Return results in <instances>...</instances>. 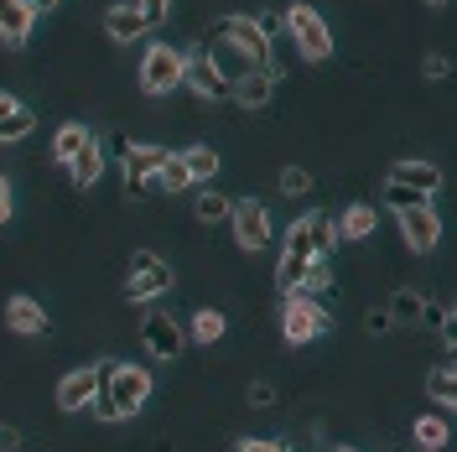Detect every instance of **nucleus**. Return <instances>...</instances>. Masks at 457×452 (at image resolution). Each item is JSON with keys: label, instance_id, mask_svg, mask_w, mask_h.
<instances>
[{"label": "nucleus", "instance_id": "a19ab883", "mask_svg": "<svg viewBox=\"0 0 457 452\" xmlns=\"http://www.w3.org/2000/svg\"><path fill=\"white\" fill-rule=\"evenodd\" d=\"M31 11H37V16H42V11H57V5H62V0H27Z\"/></svg>", "mask_w": 457, "mask_h": 452}, {"label": "nucleus", "instance_id": "393cba45", "mask_svg": "<svg viewBox=\"0 0 457 452\" xmlns=\"http://www.w3.org/2000/svg\"><path fill=\"white\" fill-rule=\"evenodd\" d=\"M421 307H427V297H421L416 286H400L385 312H390V322H395V328H416V322H421Z\"/></svg>", "mask_w": 457, "mask_h": 452}, {"label": "nucleus", "instance_id": "a878e982", "mask_svg": "<svg viewBox=\"0 0 457 452\" xmlns=\"http://www.w3.org/2000/svg\"><path fill=\"white\" fill-rule=\"evenodd\" d=\"M182 156V167H187V177H193V188H203V182H213V172H219V151L213 146H187V151H177Z\"/></svg>", "mask_w": 457, "mask_h": 452}, {"label": "nucleus", "instance_id": "f8f14e48", "mask_svg": "<svg viewBox=\"0 0 457 452\" xmlns=\"http://www.w3.org/2000/svg\"><path fill=\"white\" fill-rule=\"evenodd\" d=\"M94 396H99V364H84V369H68L62 380H57V411L62 416H84L88 406H94Z\"/></svg>", "mask_w": 457, "mask_h": 452}, {"label": "nucleus", "instance_id": "7c9ffc66", "mask_svg": "<svg viewBox=\"0 0 457 452\" xmlns=\"http://www.w3.org/2000/svg\"><path fill=\"white\" fill-rule=\"evenodd\" d=\"M421 322H431V328H436V333H442V343H447V348H453V302H431V307H421Z\"/></svg>", "mask_w": 457, "mask_h": 452}, {"label": "nucleus", "instance_id": "aec40b11", "mask_svg": "<svg viewBox=\"0 0 457 452\" xmlns=\"http://www.w3.org/2000/svg\"><path fill=\"white\" fill-rule=\"evenodd\" d=\"M427 400L442 411V416H453L457 411V369L453 364H436L427 374Z\"/></svg>", "mask_w": 457, "mask_h": 452}, {"label": "nucleus", "instance_id": "1a4fd4ad", "mask_svg": "<svg viewBox=\"0 0 457 452\" xmlns=\"http://www.w3.org/2000/svg\"><path fill=\"white\" fill-rule=\"evenodd\" d=\"M228 224H234V245L239 250H265L270 239H276V229H270V208L260 198H234L228 203Z\"/></svg>", "mask_w": 457, "mask_h": 452}, {"label": "nucleus", "instance_id": "e433bc0d", "mask_svg": "<svg viewBox=\"0 0 457 452\" xmlns=\"http://www.w3.org/2000/svg\"><path fill=\"white\" fill-rule=\"evenodd\" d=\"M364 328H370V333H390L395 322H390V312H385V307H374L370 317H364Z\"/></svg>", "mask_w": 457, "mask_h": 452}, {"label": "nucleus", "instance_id": "f03ea898", "mask_svg": "<svg viewBox=\"0 0 457 452\" xmlns=\"http://www.w3.org/2000/svg\"><path fill=\"white\" fill-rule=\"evenodd\" d=\"M213 42L234 47L250 68H270V73H281V63L270 57V21H255V16H224L219 31H213Z\"/></svg>", "mask_w": 457, "mask_h": 452}, {"label": "nucleus", "instance_id": "ddd939ff", "mask_svg": "<svg viewBox=\"0 0 457 452\" xmlns=\"http://www.w3.org/2000/svg\"><path fill=\"white\" fill-rule=\"evenodd\" d=\"M182 84L193 88L203 105H219V99H228V73L208 53H187V63H182Z\"/></svg>", "mask_w": 457, "mask_h": 452}, {"label": "nucleus", "instance_id": "7ed1b4c3", "mask_svg": "<svg viewBox=\"0 0 457 452\" xmlns=\"http://www.w3.org/2000/svg\"><path fill=\"white\" fill-rule=\"evenodd\" d=\"M286 37H291V47L302 63H328L333 57V31L322 21V11L307 5V0H296V5H286Z\"/></svg>", "mask_w": 457, "mask_h": 452}, {"label": "nucleus", "instance_id": "bb28decb", "mask_svg": "<svg viewBox=\"0 0 457 452\" xmlns=\"http://www.w3.org/2000/svg\"><path fill=\"white\" fill-rule=\"evenodd\" d=\"M228 203H234V198H224L219 188H208V182H203L198 198H193V219H198V224H224V219H228Z\"/></svg>", "mask_w": 457, "mask_h": 452}, {"label": "nucleus", "instance_id": "20e7f679", "mask_svg": "<svg viewBox=\"0 0 457 452\" xmlns=\"http://www.w3.org/2000/svg\"><path fill=\"white\" fill-rule=\"evenodd\" d=\"M312 260H317V229H312V213H302L296 224L286 229V250H281V260H276V291L291 297V291L302 286V276H307Z\"/></svg>", "mask_w": 457, "mask_h": 452}, {"label": "nucleus", "instance_id": "f3484780", "mask_svg": "<svg viewBox=\"0 0 457 452\" xmlns=\"http://www.w3.org/2000/svg\"><path fill=\"white\" fill-rule=\"evenodd\" d=\"M31 27H37V11L27 0H0V42L5 47H27Z\"/></svg>", "mask_w": 457, "mask_h": 452}, {"label": "nucleus", "instance_id": "cd10ccee", "mask_svg": "<svg viewBox=\"0 0 457 452\" xmlns=\"http://www.w3.org/2000/svg\"><path fill=\"white\" fill-rule=\"evenodd\" d=\"M31 130H37V114H31L27 105H21V110H16L11 120H5V125H0V146H16V141H27Z\"/></svg>", "mask_w": 457, "mask_h": 452}, {"label": "nucleus", "instance_id": "0eeeda50", "mask_svg": "<svg viewBox=\"0 0 457 452\" xmlns=\"http://www.w3.org/2000/svg\"><path fill=\"white\" fill-rule=\"evenodd\" d=\"M167 146L156 141H125L120 146V172H125V193H136V198H145V193H156V177H162V167H167Z\"/></svg>", "mask_w": 457, "mask_h": 452}, {"label": "nucleus", "instance_id": "ea45409f", "mask_svg": "<svg viewBox=\"0 0 457 452\" xmlns=\"http://www.w3.org/2000/svg\"><path fill=\"white\" fill-rule=\"evenodd\" d=\"M21 448V431L16 426H0V452H16Z\"/></svg>", "mask_w": 457, "mask_h": 452}, {"label": "nucleus", "instance_id": "b1692460", "mask_svg": "<svg viewBox=\"0 0 457 452\" xmlns=\"http://www.w3.org/2000/svg\"><path fill=\"white\" fill-rule=\"evenodd\" d=\"M411 442H416L421 452H442L447 442H453V422H447V416H416Z\"/></svg>", "mask_w": 457, "mask_h": 452}, {"label": "nucleus", "instance_id": "423d86ee", "mask_svg": "<svg viewBox=\"0 0 457 452\" xmlns=\"http://www.w3.org/2000/svg\"><path fill=\"white\" fill-rule=\"evenodd\" d=\"M171 286H177V276H171V265L156 250H136L130 255V271H125V302L145 307V302L167 297Z\"/></svg>", "mask_w": 457, "mask_h": 452}, {"label": "nucleus", "instance_id": "4be33fe9", "mask_svg": "<svg viewBox=\"0 0 457 452\" xmlns=\"http://www.w3.org/2000/svg\"><path fill=\"white\" fill-rule=\"evenodd\" d=\"M88 136H94V130H88L84 120H68V125H57V136H53V162H57V167H68V162H73V156L88 146Z\"/></svg>", "mask_w": 457, "mask_h": 452}, {"label": "nucleus", "instance_id": "dca6fc26", "mask_svg": "<svg viewBox=\"0 0 457 452\" xmlns=\"http://www.w3.org/2000/svg\"><path fill=\"white\" fill-rule=\"evenodd\" d=\"M145 31H151V21H145V11L136 0H120V5L104 11V37L110 42H141Z\"/></svg>", "mask_w": 457, "mask_h": 452}, {"label": "nucleus", "instance_id": "5701e85b", "mask_svg": "<svg viewBox=\"0 0 457 452\" xmlns=\"http://www.w3.org/2000/svg\"><path fill=\"white\" fill-rule=\"evenodd\" d=\"M333 224H338V239H370L374 224H379V213H374L370 203H348Z\"/></svg>", "mask_w": 457, "mask_h": 452}, {"label": "nucleus", "instance_id": "2eb2a0df", "mask_svg": "<svg viewBox=\"0 0 457 452\" xmlns=\"http://www.w3.org/2000/svg\"><path fill=\"white\" fill-rule=\"evenodd\" d=\"M276 79H281V73H270V68H250V73H239V79L228 84V99H234L239 110H265L270 94H276Z\"/></svg>", "mask_w": 457, "mask_h": 452}, {"label": "nucleus", "instance_id": "f257e3e1", "mask_svg": "<svg viewBox=\"0 0 457 452\" xmlns=\"http://www.w3.org/2000/svg\"><path fill=\"white\" fill-rule=\"evenodd\" d=\"M151 400V369L125 364V359H99V396L88 411H99V422H130L141 416Z\"/></svg>", "mask_w": 457, "mask_h": 452}, {"label": "nucleus", "instance_id": "58836bf2", "mask_svg": "<svg viewBox=\"0 0 457 452\" xmlns=\"http://www.w3.org/2000/svg\"><path fill=\"white\" fill-rule=\"evenodd\" d=\"M11 224V182H5V172H0V229Z\"/></svg>", "mask_w": 457, "mask_h": 452}, {"label": "nucleus", "instance_id": "9b49d317", "mask_svg": "<svg viewBox=\"0 0 457 452\" xmlns=\"http://www.w3.org/2000/svg\"><path fill=\"white\" fill-rule=\"evenodd\" d=\"M395 219H400V239H405V250H416V255H431L436 245H442V213L427 203H416V208H395Z\"/></svg>", "mask_w": 457, "mask_h": 452}, {"label": "nucleus", "instance_id": "9d476101", "mask_svg": "<svg viewBox=\"0 0 457 452\" xmlns=\"http://www.w3.org/2000/svg\"><path fill=\"white\" fill-rule=\"evenodd\" d=\"M141 343H145V354H151L156 364H171V359L187 348V328H182L171 312L151 307V312L141 317Z\"/></svg>", "mask_w": 457, "mask_h": 452}, {"label": "nucleus", "instance_id": "37998d69", "mask_svg": "<svg viewBox=\"0 0 457 452\" xmlns=\"http://www.w3.org/2000/svg\"><path fill=\"white\" fill-rule=\"evenodd\" d=\"M427 5H442V0H427Z\"/></svg>", "mask_w": 457, "mask_h": 452}, {"label": "nucleus", "instance_id": "473e14b6", "mask_svg": "<svg viewBox=\"0 0 457 452\" xmlns=\"http://www.w3.org/2000/svg\"><path fill=\"white\" fill-rule=\"evenodd\" d=\"M453 73V57L447 53H427L421 57V79H447Z\"/></svg>", "mask_w": 457, "mask_h": 452}, {"label": "nucleus", "instance_id": "c85d7f7f", "mask_svg": "<svg viewBox=\"0 0 457 452\" xmlns=\"http://www.w3.org/2000/svg\"><path fill=\"white\" fill-rule=\"evenodd\" d=\"M379 198H385V208H416V203H427V193H416V188H405V182H395V177H385Z\"/></svg>", "mask_w": 457, "mask_h": 452}, {"label": "nucleus", "instance_id": "79ce46f5", "mask_svg": "<svg viewBox=\"0 0 457 452\" xmlns=\"http://www.w3.org/2000/svg\"><path fill=\"white\" fill-rule=\"evenodd\" d=\"M333 452H359V448H333Z\"/></svg>", "mask_w": 457, "mask_h": 452}, {"label": "nucleus", "instance_id": "39448f33", "mask_svg": "<svg viewBox=\"0 0 457 452\" xmlns=\"http://www.w3.org/2000/svg\"><path fill=\"white\" fill-rule=\"evenodd\" d=\"M333 328V312L322 307L317 297H286L281 302V339L291 343V348H307V343H317L322 333Z\"/></svg>", "mask_w": 457, "mask_h": 452}, {"label": "nucleus", "instance_id": "4468645a", "mask_svg": "<svg viewBox=\"0 0 457 452\" xmlns=\"http://www.w3.org/2000/svg\"><path fill=\"white\" fill-rule=\"evenodd\" d=\"M5 328L21 333V339H42L47 333V307L27 291H16V297H5Z\"/></svg>", "mask_w": 457, "mask_h": 452}, {"label": "nucleus", "instance_id": "72a5a7b5", "mask_svg": "<svg viewBox=\"0 0 457 452\" xmlns=\"http://www.w3.org/2000/svg\"><path fill=\"white\" fill-rule=\"evenodd\" d=\"M245 400H250L255 411H270V406H276L281 396H276V385H265V380H255V385H250V396H245Z\"/></svg>", "mask_w": 457, "mask_h": 452}, {"label": "nucleus", "instance_id": "412c9836", "mask_svg": "<svg viewBox=\"0 0 457 452\" xmlns=\"http://www.w3.org/2000/svg\"><path fill=\"white\" fill-rule=\"evenodd\" d=\"M224 333H228V317L219 307H198L193 322H187V343H203V348H213Z\"/></svg>", "mask_w": 457, "mask_h": 452}, {"label": "nucleus", "instance_id": "6e6552de", "mask_svg": "<svg viewBox=\"0 0 457 452\" xmlns=\"http://www.w3.org/2000/svg\"><path fill=\"white\" fill-rule=\"evenodd\" d=\"M182 63H187V53H177L171 42H151V47L141 53V88L151 94V99L182 88Z\"/></svg>", "mask_w": 457, "mask_h": 452}, {"label": "nucleus", "instance_id": "a211bd4d", "mask_svg": "<svg viewBox=\"0 0 457 452\" xmlns=\"http://www.w3.org/2000/svg\"><path fill=\"white\" fill-rule=\"evenodd\" d=\"M68 177H73V188H79V193H88V188L104 177V141H99V136H88V146L68 162Z\"/></svg>", "mask_w": 457, "mask_h": 452}, {"label": "nucleus", "instance_id": "c756f323", "mask_svg": "<svg viewBox=\"0 0 457 452\" xmlns=\"http://www.w3.org/2000/svg\"><path fill=\"white\" fill-rule=\"evenodd\" d=\"M156 188H162V193H187V188H193V177H187V167H182V156H167V167H162V177H156Z\"/></svg>", "mask_w": 457, "mask_h": 452}, {"label": "nucleus", "instance_id": "f704fd0d", "mask_svg": "<svg viewBox=\"0 0 457 452\" xmlns=\"http://www.w3.org/2000/svg\"><path fill=\"white\" fill-rule=\"evenodd\" d=\"M234 452H291V448H286V442H270V437H239Z\"/></svg>", "mask_w": 457, "mask_h": 452}, {"label": "nucleus", "instance_id": "c9c22d12", "mask_svg": "<svg viewBox=\"0 0 457 452\" xmlns=\"http://www.w3.org/2000/svg\"><path fill=\"white\" fill-rule=\"evenodd\" d=\"M136 5L145 11V21H151V27H162V21L171 16V0H136Z\"/></svg>", "mask_w": 457, "mask_h": 452}, {"label": "nucleus", "instance_id": "6ab92c4d", "mask_svg": "<svg viewBox=\"0 0 457 452\" xmlns=\"http://www.w3.org/2000/svg\"><path fill=\"white\" fill-rule=\"evenodd\" d=\"M390 177H395V182H405V188H416V193H427V198H436V193H442V167H431V162H395V167H390Z\"/></svg>", "mask_w": 457, "mask_h": 452}, {"label": "nucleus", "instance_id": "4c0bfd02", "mask_svg": "<svg viewBox=\"0 0 457 452\" xmlns=\"http://www.w3.org/2000/svg\"><path fill=\"white\" fill-rule=\"evenodd\" d=\"M16 110H21V99H16L11 88H0V125H5V120H11Z\"/></svg>", "mask_w": 457, "mask_h": 452}, {"label": "nucleus", "instance_id": "2f4dec72", "mask_svg": "<svg viewBox=\"0 0 457 452\" xmlns=\"http://www.w3.org/2000/svg\"><path fill=\"white\" fill-rule=\"evenodd\" d=\"M281 193L286 198H307V193H312V172L307 167H286L281 172Z\"/></svg>", "mask_w": 457, "mask_h": 452}]
</instances>
